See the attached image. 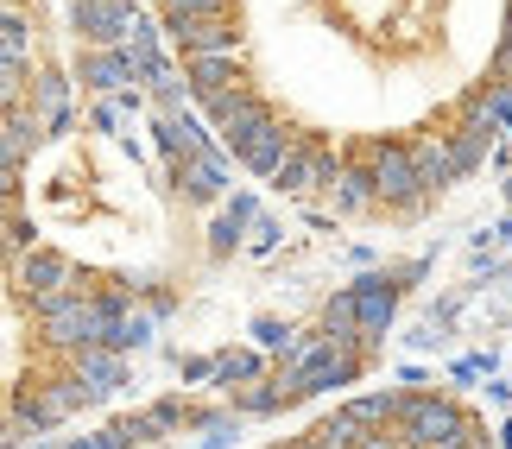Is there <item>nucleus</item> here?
Listing matches in <instances>:
<instances>
[{
	"mask_svg": "<svg viewBox=\"0 0 512 449\" xmlns=\"http://www.w3.org/2000/svg\"><path fill=\"white\" fill-rule=\"evenodd\" d=\"M354 298H361V342H380L392 310H399V285H392L386 272H367V279L354 285Z\"/></svg>",
	"mask_w": 512,
	"mask_h": 449,
	"instance_id": "4",
	"label": "nucleus"
},
{
	"mask_svg": "<svg viewBox=\"0 0 512 449\" xmlns=\"http://www.w3.org/2000/svg\"><path fill=\"white\" fill-rule=\"evenodd\" d=\"M253 374H260V355H222V386L253 380Z\"/></svg>",
	"mask_w": 512,
	"mask_h": 449,
	"instance_id": "19",
	"label": "nucleus"
},
{
	"mask_svg": "<svg viewBox=\"0 0 512 449\" xmlns=\"http://www.w3.org/2000/svg\"><path fill=\"white\" fill-rule=\"evenodd\" d=\"M329 190H336V209H342V216H354V209H367L373 197H380V184H373V171H342V178L329 184Z\"/></svg>",
	"mask_w": 512,
	"mask_h": 449,
	"instance_id": "14",
	"label": "nucleus"
},
{
	"mask_svg": "<svg viewBox=\"0 0 512 449\" xmlns=\"http://www.w3.org/2000/svg\"><path fill=\"white\" fill-rule=\"evenodd\" d=\"M291 146H298V140H291L279 121H260L234 152H241V165H247V171H266V178H279V165H285V152H291Z\"/></svg>",
	"mask_w": 512,
	"mask_h": 449,
	"instance_id": "5",
	"label": "nucleus"
},
{
	"mask_svg": "<svg viewBox=\"0 0 512 449\" xmlns=\"http://www.w3.org/2000/svg\"><path fill=\"white\" fill-rule=\"evenodd\" d=\"M399 393H373V399H354V405H342V412L354 418V424H380V418H399Z\"/></svg>",
	"mask_w": 512,
	"mask_h": 449,
	"instance_id": "16",
	"label": "nucleus"
},
{
	"mask_svg": "<svg viewBox=\"0 0 512 449\" xmlns=\"http://www.w3.org/2000/svg\"><path fill=\"white\" fill-rule=\"evenodd\" d=\"M253 336H260V348H291V342H298L285 323H272V317H260V323H253Z\"/></svg>",
	"mask_w": 512,
	"mask_h": 449,
	"instance_id": "20",
	"label": "nucleus"
},
{
	"mask_svg": "<svg viewBox=\"0 0 512 449\" xmlns=\"http://www.w3.org/2000/svg\"><path fill=\"white\" fill-rule=\"evenodd\" d=\"M234 437H241V418H234V412H209L203 418V449H222Z\"/></svg>",
	"mask_w": 512,
	"mask_h": 449,
	"instance_id": "17",
	"label": "nucleus"
},
{
	"mask_svg": "<svg viewBox=\"0 0 512 449\" xmlns=\"http://www.w3.org/2000/svg\"><path fill=\"white\" fill-rule=\"evenodd\" d=\"M418 171H424V184H430V190H443V184L468 178V171H462V152H456V140H443V133H430V140L418 146Z\"/></svg>",
	"mask_w": 512,
	"mask_h": 449,
	"instance_id": "9",
	"label": "nucleus"
},
{
	"mask_svg": "<svg viewBox=\"0 0 512 449\" xmlns=\"http://www.w3.org/2000/svg\"><path fill=\"white\" fill-rule=\"evenodd\" d=\"M133 76V57L127 51H95V57H83V83L89 89H121Z\"/></svg>",
	"mask_w": 512,
	"mask_h": 449,
	"instance_id": "12",
	"label": "nucleus"
},
{
	"mask_svg": "<svg viewBox=\"0 0 512 449\" xmlns=\"http://www.w3.org/2000/svg\"><path fill=\"white\" fill-rule=\"evenodd\" d=\"M399 424H405L411 449H462L468 443V418L456 412V405H443V399H405Z\"/></svg>",
	"mask_w": 512,
	"mask_h": 449,
	"instance_id": "1",
	"label": "nucleus"
},
{
	"mask_svg": "<svg viewBox=\"0 0 512 449\" xmlns=\"http://www.w3.org/2000/svg\"><path fill=\"white\" fill-rule=\"evenodd\" d=\"M13 272H19V285H26L38 304H45V298H64V285L76 279L64 253H26V260H19Z\"/></svg>",
	"mask_w": 512,
	"mask_h": 449,
	"instance_id": "7",
	"label": "nucleus"
},
{
	"mask_svg": "<svg viewBox=\"0 0 512 449\" xmlns=\"http://www.w3.org/2000/svg\"><path fill=\"white\" fill-rule=\"evenodd\" d=\"M291 449H310V443H291Z\"/></svg>",
	"mask_w": 512,
	"mask_h": 449,
	"instance_id": "23",
	"label": "nucleus"
},
{
	"mask_svg": "<svg viewBox=\"0 0 512 449\" xmlns=\"http://www.w3.org/2000/svg\"><path fill=\"white\" fill-rule=\"evenodd\" d=\"M272 247H279V222H253V253H272Z\"/></svg>",
	"mask_w": 512,
	"mask_h": 449,
	"instance_id": "21",
	"label": "nucleus"
},
{
	"mask_svg": "<svg viewBox=\"0 0 512 449\" xmlns=\"http://www.w3.org/2000/svg\"><path fill=\"white\" fill-rule=\"evenodd\" d=\"M76 380H83L95 399H108L114 386L127 380V361H121V348H108V342H95V348H76Z\"/></svg>",
	"mask_w": 512,
	"mask_h": 449,
	"instance_id": "8",
	"label": "nucleus"
},
{
	"mask_svg": "<svg viewBox=\"0 0 512 449\" xmlns=\"http://www.w3.org/2000/svg\"><path fill=\"white\" fill-rule=\"evenodd\" d=\"M38 127L45 133H64L70 114H64V83L57 76H38Z\"/></svg>",
	"mask_w": 512,
	"mask_h": 449,
	"instance_id": "15",
	"label": "nucleus"
},
{
	"mask_svg": "<svg viewBox=\"0 0 512 449\" xmlns=\"http://www.w3.org/2000/svg\"><path fill=\"white\" fill-rule=\"evenodd\" d=\"M152 323H159V304H152V310H121V317H114V329H108V348H121V355H127V348H140V342H152Z\"/></svg>",
	"mask_w": 512,
	"mask_h": 449,
	"instance_id": "11",
	"label": "nucleus"
},
{
	"mask_svg": "<svg viewBox=\"0 0 512 449\" xmlns=\"http://www.w3.org/2000/svg\"><path fill=\"white\" fill-rule=\"evenodd\" d=\"M76 32L89 38V45H114V38H127L140 19H133V7L127 0H76Z\"/></svg>",
	"mask_w": 512,
	"mask_h": 449,
	"instance_id": "3",
	"label": "nucleus"
},
{
	"mask_svg": "<svg viewBox=\"0 0 512 449\" xmlns=\"http://www.w3.org/2000/svg\"><path fill=\"white\" fill-rule=\"evenodd\" d=\"M177 184H184V197L190 203H215V197H222V190H228V159H222V152H196V159H184V165H177Z\"/></svg>",
	"mask_w": 512,
	"mask_h": 449,
	"instance_id": "6",
	"label": "nucleus"
},
{
	"mask_svg": "<svg viewBox=\"0 0 512 449\" xmlns=\"http://www.w3.org/2000/svg\"><path fill=\"white\" fill-rule=\"evenodd\" d=\"M506 197H512V184H506Z\"/></svg>",
	"mask_w": 512,
	"mask_h": 449,
	"instance_id": "24",
	"label": "nucleus"
},
{
	"mask_svg": "<svg viewBox=\"0 0 512 449\" xmlns=\"http://www.w3.org/2000/svg\"><path fill=\"white\" fill-rule=\"evenodd\" d=\"M329 342H336V348L361 342V298H354V285L329 298Z\"/></svg>",
	"mask_w": 512,
	"mask_h": 449,
	"instance_id": "13",
	"label": "nucleus"
},
{
	"mask_svg": "<svg viewBox=\"0 0 512 449\" xmlns=\"http://www.w3.org/2000/svg\"><path fill=\"white\" fill-rule=\"evenodd\" d=\"M373 184H380V197L386 203H405V209H418L424 203V171H418V152H405V146H373Z\"/></svg>",
	"mask_w": 512,
	"mask_h": 449,
	"instance_id": "2",
	"label": "nucleus"
},
{
	"mask_svg": "<svg viewBox=\"0 0 512 449\" xmlns=\"http://www.w3.org/2000/svg\"><path fill=\"white\" fill-rule=\"evenodd\" d=\"M247 222H260V203H253V197H234L222 216H215L209 247H215V253H234V241H241V228H247Z\"/></svg>",
	"mask_w": 512,
	"mask_h": 449,
	"instance_id": "10",
	"label": "nucleus"
},
{
	"mask_svg": "<svg viewBox=\"0 0 512 449\" xmlns=\"http://www.w3.org/2000/svg\"><path fill=\"white\" fill-rule=\"evenodd\" d=\"M64 449H127V443H121V431H102V437H70Z\"/></svg>",
	"mask_w": 512,
	"mask_h": 449,
	"instance_id": "22",
	"label": "nucleus"
},
{
	"mask_svg": "<svg viewBox=\"0 0 512 449\" xmlns=\"http://www.w3.org/2000/svg\"><path fill=\"white\" fill-rule=\"evenodd\" d=\"M487 133H494V127H468V133H456V152H462V171H475V165L487 159Z\"/></svg>",
	"mask_w": 512,
	"mask_h": 449,
	"instance_id": "18",
	"label": "nucleus"
}]
</instances>
